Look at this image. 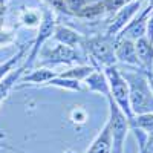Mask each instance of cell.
<instances>
[{
  "instance_id": "cell-1",
  "label": "cell",
  "mask_w": 153,
  "mask_h": 153,
  "mask_svg": "<svg viewBox=\"0 0 153 153\" xmlns=\"http://www.w3.org/2000/svg\"><path fill=\"white\" fill-rule=\"evenodd\" d=\"M121 75L129 84L130 107L133 115L153 112V92L146 71L136 68L135 71H121Z\"/></svg>"
},
{
  "instance_id": "cell-2",
  "label": "cell",
  "mask_w": 153,
  "mask_h": 153,
  "mask_svg": "<svg viewBox=\"0 0 153 153\" xmlns=\"http://www.w3.org/2000/svg\"><path fill=\"white\" fill-rule=\"evenodd\" d=\"M109 101V126L112 135V153H124L127 133L130 132V121L124 115V112L113 101L112 95L107 97Z\"/></svg>"
},
{
  "instance_id": "cell-3",
  "label": "cell",
  "mask_w": 153,
  "mask_h": 153,
  "mask_svg": "<svg viewBox=\"0 0 153 153\" xmlns=\"http://www.w3.org/2000/svg\"><path fill=\"white\" fill-rule=\"evenodd\" d=\"M106 76H107V81H109V87H110V95L113 98V101L118 104V107L124 112V115L129 121L132 123L135 115L132 112L130 107V97H129V84L124 80V76L121 75V71L112 65V66H106L104 71Z\"/></svg>"
},
{
  "instance_id": "cell-4",
  "label": "cell",
  "mask_w": 153,
  "mask_h": 153,
  "mask_svg": "<svg viewBox=\"0 0 153 153\" xmlns=\"http://www.w3.org/2000/svg\"><path fill=\"white\" fill-rule=\"evenodd\" d=\"M87 45H89L87 49L91 51V55L94 57V60L100 61L104 68L117 63V57H115V38L109 35L97 37V38H91Z\"/></svg>"
},
{
  "instance_id": "cell-5",
  "label": "cell",
  "mask_w": 153,
  "mask_h": 153,
  "mask_svg": "<svg viewBox=\"0 0 153 153\" xmlns=\"http://www.w3.org/2000/svg\"><path fill=\"white\" fill-rule=\"evenodd\" d=\"M144 2H146V0H132V2L126 3L121 9H118L117 14H115V17L112 19L110 25H109L106 35H109L112 38L117 37V34L121 32L126 25L129 22H132V19L138 14V11L143 8Z\"/></svg>"
},
{
  "instance_id": "cell-6",
  "label": "cell",
  "mask_w": 153,
  "mask_h": 153,
  "mask_svg": "<svg viewBox=\"0 0 153 153\" xmlns=\"http://www.w3.org/2000/svg\"><path fill=\"white\" fill-rule=\"evenodd\" d=\"M115 57H117V61H121L124 65H129L132 68L143 69L141 61H139L138 54H136V48H135L133 40L115 37Z\"/></svg>"
},
{
  "instance_id": "cell-7",
  "label": "cell",
  "mask_w": 153,
  "mask_h": 153,
  "mask_svg": "<svg viewBox=\"0 0 153 153\" xmlns=\"http://www.w3.org/2000/svg\"><path fill=\"white\" fill-rule=\"evenodd\" d=\"M54 28H55V22H54V16L51 11H45L43 12V19H42V25H40V29H38V35H37V40L34 43V48H32V52L29 55V60L26 63V66H31L32 61L35 60L37 54H38V49L43 45V42L46 38H49L51 35L54 34Z\"/></svg>"
},
{
  "instance_id": "cell-8",
  "label": "cell",
  "mask_w": 153,
  "mask_h": 153,
  "mask_svg": "<svg viewBox=\"0 0 153 153\" xmlns=\"http://www.w3.org/2000/svg\"><path fill=\"white\" fill-rule=\"evenodd\" d=\"M135 48H136V54H138L139 61H141L143 69L152 71L153 69V42L147 35H144L135 42Z\"/></svg>"
},
{
  "instance_id": "cell-9",
  "label": "cell",
  "mask_w": 153,
  "mask_h": 153,
  "mask_svg": "<svg viewBox=\"0 0 153 153\" xmlns=\"http://www.w3.org/2000/svg\"><path fill=\"white\" fill-rule=\"evenodd\" d=\"M84 153H112V135H110V126L109 123L104 124L103 130H101L97 138L92 141Z\"/></svg>"
},
{
  "instance_id": "cell-10",
  "label": "cell",
  "mask_w": 153,
  "mask_h": 153,
  "mask_svg": "<svg viewBox=\"0 0 153 153\" xmlns=\"http://www.w3.org/2000/svg\"><path fill=\"white\" fill-rule=\"evenodd\" d=\"M46 58H49L48 60L49 63H71V61L78 60V52L72 46L60 43L48 54Z\"/></svg>"
},
{
  "instance_id": "cell-11",
  "label": "cell",
  "mask_w": 153,
  "mask_h": 153,
  "mask_svg": "<svg viewBox=\"0 0 153 153\" xmlns=\"http://www.w3.org/2000/svg\"><path fill=\"white\" fill-rule=\"evenodd\" d=\"M84 83L87 86V89L91 92H98V94H103L106 95V98L110 95V87H109V81H107V76L106 74L100 72V71H94L91 75L84 78Z\"/></svg>"
},
{
  "instance_id": "cell-12",
  "label": "cell",
  "mask_w": 153,
  "mask_h": 153,
  "mask_svg": "<svg viewBox=\"0 0 153 153\" xmlns=\"http://www.w3.org/2000/svg\"><path fill=\"white\" fill-rule=\"evenodd\" d=\"M54 38L55 40H58L60 43L63 45H68V46H76L80 42H81V37L76 34L75 31L66 28V26H58L55 31H54Z\"/></svg>"
},
{
  "instance_id": "cell-13",
  "label": "cell",
  "mask_w": 153,
  "mask_h": 153,
  "mask_svg": "<svg viewBox=\"0 0 153 153\" xmlns=\"http://www.w3.org/2000/svg\"><path fill=\"white\" fill-rule=\"evenodd\" d=\"M54 76H57L55 72L49 69H37L32 74L26 75L23 78V83H38V84H46L49 80H52Z\"/></svg>"
},
{
  "instance_id": "cell-14",
  "label": "cell",
  "mask_w": 153,
  "mask_h": 153,
  "mask_svg": "<svg viewBox=\"0 0 153 153\" xmlns=\"http://www.w3.org/2000/svg\"><path fill=\"white\" fill-rule=\"evenodd\" d=\"M130 127H138V129L144 130L146 133L153 132V112L135 115L133 121L130 123Z\"/></svg>"
},
{
  "instance_id": "cell-15",
  "label": "cell",
  "mask_w": 153,
  "mask_h": 153,
  "mask_svg": "<svg viewBox=\"0 0 153 153\" xmlns=\"http://www.w3.org/2000/svg\"><path fill=\"white\" fill-rule=\"evenodd\" d=\"M95 69L89 68V66H80V68H75V69H69L68 72H63V74H58L63 78H72V80H76V81H84V78H87Z\"/></svg>"
},
{
  "instance_id": "cell-16",
  "label": "cell",
  "mask_w": 153,
  "mask_h": 153,
  "mask_svg": "<svg viewBox=\"0 0 153 153\" xmlns=\"http://www.w3.org/2000/svg\"><path fill=\"white\" fill-rule=\"evenodd\" d=\"M46 86H57V87H66V89H71V91H81L80 81L72 80V78H63V76H60V75L54 76L52 80H49V81L46 83Z\"/></svg>"
},
{
  "instance_id": "cell-17",
  "label": "cell",
  "mask_w": 153,
  "mask_h": 153,
  "mask_svg": "<svg viewBox=\"0 0 153 153\" xmlns=\"http://www.w3.org/2000/svg\"><path fill=\"white\" fill-rule=\"evenodd\" d=\"M126 3H129V0H103V5H104L106 11H118Z\"/></svg>"
},
{
  "instance_id": "cell-18",
  "label": "cell",
  "mask_w": 153,
  "mask_h": 153,
  "mask_svg": "<svg viewBox=\"0 0 153 153\" xmlns=\"http://www.w3.org/2000/svg\"><path fill=\"white\" fill-rule=\"evenodd\" d=\"M22 20H23L25 25H28V26H37V25L40 23V16L34 11H28V12H25Z\"/></svg>"
},
{
  "instance_id": "cell-19",
  "label": "cell",
  "mask_w": 153,
  "mask_h": 153,
  "mask_svg": "<svg viewBox=\"0 0 153 153\" xmlns=\"http://www.w3.org/2000/svg\"><path fill=\"white\" fill-rule=\"evenodd\" d=\"M147 37L153 42V12L150 14V17L147 20Z\"/></svg>"
},
{
  "instance_id": "cell-20",
  "label": "cell",
  "mask_w": 153,
  "mask_h": 153,
  "mask_svg": "<svg viewBox=\"0 0 153 153\" xmlns=\"http://www.w3.org/2000/svg\"><path fill=\"white\" fill-rule=\"evenodd\" d=\"M146 149H149V150H152V152H153V132H150V133H149V138H147V146H146Z\"/></svg>"
},
{
  "instance_id": "cell-21",
  "label": "cell",
  "mask_w": 153,
  "mask_h": 153,
  "mask_svg": "<svg viewBox=\"0 0 153 153\" xmlns=\"http://www.w3.org/2000/svg\"><path fill=\"white\" fill-rule=\"evenodd\" d=\"M147 74V72H146ZM149 76V84H150V87H152V92H153V78H152V76L150 75H147Z\"/></svg>"
},
{
  "instance_id": "cell-22",
  "label": "cell",
  "mask_w": 153,
  "mask_h": 153,
  "mask_svg": "<svg viewBox=\"0 0 153 153\" xmlns=\"http://www.w3.org/2000/svg\"><path fill=\"white\" fill-rule=\"evenodd\" d=\"M144 71H146V69H144ZM146 72H147V75H150L152 78H153V69H152V71H146Z\"/></svg>"
},
{
  "instance_id": "cell-23",
  "label": "cell",
  "mask_w": 153,
  "mask_h": 153,
  "mask_svg": "<svg viewBox=\"0 0 153 153\" xmlns=\"http://www.w3.org/2000/svg\"><path fill=\"white\" fill-rule=\"evenodd\" d=\"M0 3H3V0H0Z\"/></svg>"
},
{
  "instance_id": "cell-24",
  "label": "cell",
  "mask_w": 153,
  "mask_h": 153,
  "mask_svg": "<svg viewBox=\"0 0 153 153\" xmlns=\"http://www.w3.org/2000/svg\"><path fill=\"white\" fill-rule=\"evenodd\" d=\"M0 149H2V146H0Z\"/></svg>"
}]
</instances>
